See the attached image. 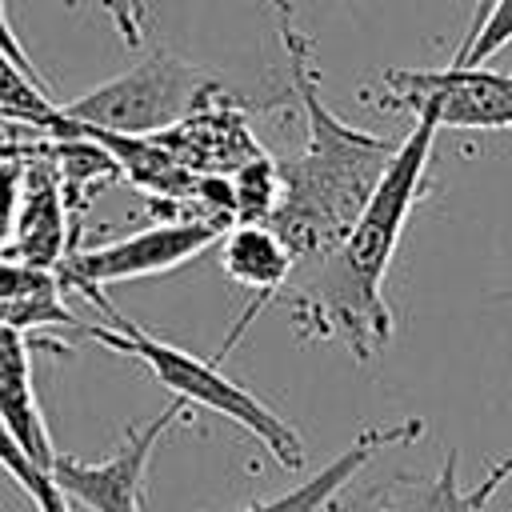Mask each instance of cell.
Here are the masks:
<instances>
[{
	"mask_svg": "<svg viewBox=\"0 0 512 512\" xmlns=\"http://www.w3.org/2000/svg\"><path fill=\"white\" fill-rule=\"evenodd\" d=\"M436 132L440 128L432 116H416V128L392 148L376 188L368 192L348 232L328 252L292 264L280 296L288 300L296 340H340L360 364L388 348L396 332V312L384 296V280L400 248L404 224L424 196Z\"/></svg>",
	"mask_w": 512,
	"mask_h": 512,
	"instance_id": "1",
	"label": "cell"
},
{
	"mask_svg": "<svg viewBox=\"0 0 512 512\" xmlns=\"http://www.w3.org/2000/svg\"><path fill=\"white\" fill-rule=\"evenodd\" d=\"M280 40L288 48V76L304 108V152L292 160H276L280 204L268 216V224L300 264L328 252L348 232L396 144L344 124L320 100L312 44L284 16H280Z\"/></svg>",
	"mask_w": 512,
	"mask_h": 512,
	"instance_id": "2",
	"label": "cell"
},
{
	"mask_svg": "<svg viewBox=\"0 0 512 512\" xmlns=\"http://www.w3.org/2000/svg\"><path fill=\"white\" fill-rule=\"evenodd\" d=\"M104 312V324H80V332L120 356H132L140 360L172 396H180L184 404L192 408H208L224 420H232L236 428H244L280 468L288 472H300L308 452H304V440L300 432L276 412L268 408L256 392H248L244 384H236L232 376L220 372V360H204L188 348H176L152 332H144L140 324H132L128 316H120L112 308V300H100L96 304Z\"/></svg>",
	"mask_w": 512,
	"mask_h": 512,
	"instance_id": "3",
	"label": "cell"
},
{
	"mask_svg": "<svg viewBox=\"0 0 512 512\" xmlns=\"http://www.w3.org/2000/svg\"><path fill=\"white\" fill-rule=\"evenodd\" d=\"M220 80L192 68L188 60L172 56L168 48H152L128 72L104 80L100 88L60 104V112L76 124L128 132V136H156L184 120L196 104H204Z\"/></svg>",
	"mask_w": 512,
	"mask_h": 512,
	"instance_id": "4",
	"label": "cell"
},
{
	"mask_svg": "<svg viewBox=\"0 0 512 512\" xmlns=\"http://www.w3.org/2000/svg\"><path fill=\"white\" fill-rule=\"evenodd\" d=\"M228 224L200 220V216H164L140 232H128L120 240H108L100 248H72L56 264V280L64 292H80L92 304L104 300L100 288L120 284V280H140L156 272H172L200 252H208Z\"/></svg>",
	"mask_w": 512,
	"mask_h": 512,
	"instance_id": "5",
	"label": "cell"
},
{
	"mask_svg": "<svg viewBox=\"0 0 512 512\" xmlns=\"http://www.w3.org/2000/svg\"><path fill=\"white\" fill-rule=\"evenodd\" d=\"M380 108L432 116L436 128L500 132L512 128V72L484 64L388 68L380 72Z\"/></svg>",
	"mask_w": 512,
	"mask_h": 512,
	"instance_id": "6",
	"label": "cell"
},
{
	"mask_svg": "<svg viewBox=\"0 0 512 512\" xmlns=\"http://www.w3.org/2000/svg\"><path fill=\"white\" fill-rule=\"evenodd\" d=\"M188 420H192V404H184L176 396L148 424H128L120 448L104 460H76V456L56 452L52 480L72 504H84L88 512H144L148 460H152L156 444L164 440V432L176 424H188Z\"/></svg>",
	"mask_w": 512,
	"mask_h": 512,
	"instance_id": "7",
	"label": "cell"
},
{
	"mask_svg": "<svg viewBox=\"0 0 512 512\" xmlns=\"http://www.w3.org/2000/svg\"><path fill=\"white\" fill-rule=\"evenodd\" d=\"M72 248H76V232L68 220L56 164L48 156V136L36 132L20 152V200L4 256L36 268H56Z\"/></svg>",
	"mask_w": 512,
	"mask_h": 512,
	"instance_id": "8",
	"label": "cell"
},
{
	"mask_svg": "<svg viewBox=\"0 0 512 512\" xmlns=\"http://www.w3.org/2000/svg\"><path fill=\"white\" fill-rule=\"evenodd\" d=\"M216 244H220V272H224L232 284H240V288L252 292V300L244 304L240 320L232 324V332L224 336L220 352L212 356V360H224V356L236 348V340L248 332V324H252L272 300H280V288H284V280H288V272H292L296 260H292L288 244L272 232V224H256V220H236V224H228Z\"/></svg>",
	"mask_w": 512,
	"mask_h": 512,
	"instance_id": "9",
	"label": "cell"
},
{
	"mask_svg": "<svg viewBox=\"0 0 512 512\" xmlns=\"http://www.w3.org/2000/svg\"><path fill=\"white\" fill-rule=\"evenodd\" d=\"M424 436V420L420 416H400L392 424H368L360 428V436L340 452L332 456L312 480L296 484L292 492H280V496H268V500H252L236 512H324L384 448H400V444H412Z\"/></svg>",
	"mask_w": 512,
	"mask_h": 512,
	"instance_id": "10",
	"label": "cell"
},
{
	"mask_svg": "<svg viewBox=\"0 0 512 512\" xmlns=\"http://www.w3.org/2000/svg\"><path fill=\"white\" fill-rule=\"evenodd\" d=\"M156 140L188 168V172H232L248 156L264 152L260 140L248 132L244 116L224 104V88H216L204 104H196L184 120L156 132Z\"/></svg>",
	"mask_w": 512,
	"mask_h": 512,
	"instance_id": "11",
	"label": "cell"
},
{
	"mask_svg": "<svg viewBox=\"0 0 512 512\" xmlns=\"http://www.w3.org/2000/svg\"><path fill=\"white\" fill-rule=\"evenodd\" d=\"M484 504L476 488H460V452H448L432 476L400 472L324 512H484Z\"/></svg>",
	"mask_w": 512,
	"mask_h": 512,
	"instance_id": "12",
	"label": "cell"
},
{
	"mask_svg": "<svg viewBox=\"0 0 512 512\" xmlns=\"http://www.w3.org/2000/svg\"><path fill=\"white\" fill-rule=\"evenodd\" d=\"M0 420L8 424L16 444L44 472H52L56 448H52V432H48V420L32 388V340L12 324H0Z\"/></svg>",
	"mask_w": 512,
	"mask_h": 512,
	"instance_id": "13",
	"label": "cell"
},
{
	"mask_svg": "<svg viewBox=\"0 0 512 512\" xmlns=\"http://www.w3.org/2000/svg\"><path fill=\"white\" fill-rule=\"evenodd\" d=\"M0 116L12 124H28L32 132L44 136H68V116L60 112V104H52L40 76L24 72L4 48H0Z\"/></svg>",
	"mask_w": 512,
	"mask_h": 512,
	"instance_id": "14",
	"label": "cell"
},
{
	"mask_svg": "<svg viewBox=\"0 0 512 512\" xmlns=\"http://www.w3.org/2000/svg\"><path fill=\"white\" fill-rule=\"evenodd\" d=\"M228 188H232V224L236 220L268 224V216L280 204V168L268 152H256L228 172Z\"/></svg>",
	"mask_w": 512,
	"mask_h": 512,
	"instance_id": "15",
	"label": "cell"
},
{
	"mask_svg": "<svg viewBox=\"0 0 512 512\" xmlns=\"http://www.w3.org/2000/svg\"><path fill=\"white\" fill-rule=\"evenodd\" d=\"M0 468L12 476V484H20V492L36 504V512H72V500L56 488L52 472H44L8 432V424L0 420Z\"/></svg>",
	"mask_w": 512,
	"mask_h": 512,
	"instance_id": "16",
	"label": "cell"
},
{
	"mask_svg": "<svg viewBox=\"0 0 512 512\" xmlns=\"http://www.w3.org/2000/svg\"><path fill=\"white\" fill-rule=\"evenodd\" d=\"M508 40H512V0H496L480 20V28L468 40H460V52L452 56V64H488Z\"/></svg>",
	"mask_w": 512,
	"mask_h": 512,
	"instance_id": "17",
	"label": "cell"
},
{
	"mask_svg": "<svg viewBox=\"0 0 512 512\" xmlns=\"http://www.w3.org/2000/svg\"><path fill=\"white\" fill-rule=\"evenodd\" d=\"M16 200H20V152L0 156V256L12 240V220H16Z\"/></svg>",
	"mask_w": 512,
	"mask_h": 512,
	"instance_id": "18",
	"label": "cell"
},
{
	"mask_svg": "<svg viewBox=\"0 0 512 512\" xmlns=\"http://www.w3.org/2000/svg\"><path fill=\"white\" fill-rule=\"evenodd\" d=\"M104 12L112 16L120 40L128 48H136L144 40V24H148V4L144 0H104Z\"/></svg>",
	"mask_w": 512,
	"mask_h": 512,
	"instance_id": "19",
	"label": "cell"
},
{
	"mask_svg": "<svg viewBox=\"0 0 512 512\" xmlns=\"http://www.w3.org/2000/svg\"><path fill=\"white\" fill-rule=\"evenodd\" d=\"M508 480H512V452H504V456H500V460H496V464L484 472V480L476 484V492H480L484 500H492V496H496V492H500Z\"/></svg>",
	"mask_w": 512,
	"mask_h": 512,
	"instance_id": "20",
	"label": "cell"
},
{
	"mask_svg": "<svg viewBox=\"0 0 512 512\" xmlns=\"http://www.w3.org/2000/svg\"><path fill=\"white\" fill-rule=\"evenodd\" d=\"M492 4H496V0H476V4H472V16H468V32H464V40H468V36L480 28V20L488 16V8H492Z\"/></svg>",
	"mask_w": 512,
	"mask_h": 512,
	"instance_id": "21",
	"label": "cell"
},
{
	"mask_svg": "<svg viewBox=\"0 0 512 512\" xmlns=\"http://www.w3.org/2000/svg\"><path fill=\"white\" fill-rule=\"evenodd\" d=\"M0 156H16V148H4V144H0Z\"/></svg>",
	"mask_w": 512,
	"mask_h": 512,
	"instance_id": "22",
	"label": "cell"
}]
</instances>
